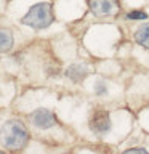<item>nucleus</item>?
Listing matches in <instances>:
<instances>
[{
	"mask_svg": "<svg viewBox=\"0 0 149 154\" xmlns=\"http://www.w3.org/2000/svg\"><path fill=\"white\" fill-rule=\"evenodd\" d=\"M90 130L96 137H103L111 130V117L108 111H95L90 117Z\"/></svg>",
	"mask_w": 149,
	"mask_h": 154,
	"instance_id": "3",
	"label": "nucleus"
},
{
	"mask_svg": "<svg viewBox=\"0 0 149 154\" xmlns=\"http://www.w3.org/2000/svg\"><path fill=\"white\" fill-rule=\"evenodd\" d=\"M0 141L8 151H21L29 141V132L21 120L11 119L0 130Z\"/></svg>",
	"mask_w": 149,
	"mask_h": 154,
	"instance_id": "1",
	"label": "nucleus"
},
{
	"mask_svg": "<svg viewBox=\"0 0 149 154\" xmlns=\"http://www.w3.org/2000/svg\"><path fill=\"white\" fill-rule=\"evenodd\" d=\"M55 21L53 7L50 2H38L29 8V11L23 16L21 23L32 29H45Z\"/></svg>",
	"mask_w": 149,
	"mask_h": 154,
	"instance_id": "2",
	"label": "nucleus"
},
{
	"mask_svg": "<svg viewBox=\"0 0 149 154\" xmlns=\"http://www.w3.org/2000/svg\"><path fill=\"white\" fill-rule=\"evenodd\" d=\"M95 93L98 96H104L106 93H108V84H106V80L98 79L95 82Z\"/></svg>",
	"mask_w": 149,
	"mask_h": 154,
	"instance_id": "9",
	"label": "nucleus"
},
{
	"mask_svg": "<svg viewBox=\"0 0 149 154\" xmlns=\"http://www.w3.org/2000/svg\"><path fill=\"white\" fill-rule=\"evenodd\" d=\"M13 47V32L7 27H0V53L11 50Z\"/></svg>",
	"mask_w": 149,
	"mask_h": 154,
	"instance_id": "7",
	"label": "nucleus"
},
{
	"mask_svg": "<svg viewBox=\"0 0 149 154\" xmlns=\"http://www.w3.org/2000/svg\"><path fill=\"white\" fill-rule=\"evenodd\" d=\"M88 7L95 16L106 18L117 13L119 2L117 0H88Z\"/></svg>",
	"mask_w": 149,
	"mask_h": 154,
	"instance_id": "4",
	"label": "nucleus"
},
{
	"mask_svg": "<svg viewBox=\"0 0 149 154\" xmlns=\"http://www.w3.org/2000/svg\"><path fill=\"white\" fill-rule=\"evenodd\" d=\"M31 122L37 128H50L56 125V116L47 108H38L31 114Z\"/></svg>",
	"mask_w": 149,
	"mask_h": 154,
	"instance_id": "5",
	"label": "nucleus"
},
{
	"mask_svg": "<svg viewBox=\"0 0 149 154\" xmlns=\"http://www.w3.org/2000/svg\"><path fill=\"white\" fill-rule=\"evenodd\" d=\"M128 19H147V13H144L143 10H132L127 13Z\"/></svg>",
	"mask_w": 149,
	"mask_h": 154,
	"instance_id": "10",
	"label": "nucleus"
},
{
	"mask_svg": "<svg viewBox=\"0 0 149 154\" xmlns=\"http://www.w3.org/2000/svg\"><path fill=\"white\" fill-rule=\"evenodd\" d=\"M127 152H147L144 148H132V149H127Z\"/></svg>",
	"mask_w": 149,
	"mask_h": 154,
	"instance_id": "11",
	"label": "nucleus"
},
{
	"mask_svg": "<svg viewBox=\"0 0 149 154\" xmlns=\"http://www.w3.org/2000/svg\"><path fill=\"white\" fill-rule=\"evenodd\" d=\"M135 40H136V43H139L141 47L149 48V23L143 24V26H139L136 29V32H135Z\"/></svg>",
	"mask_w": 149,
	"mask_h": 154,
	"instance_id": "8",
	"label": "nucleus"
},
{
	"mask_svg": "<svg viewBox=\"0 0 149 154\" xmlns=\"http://www.w3.org/2000/svg\"><path fill=\"white\" fill-rule=\"evenodd\" d=\"M88 75V67L85 64H80V63H75V64H71L66 69V77L69 80H72L74 84H79Z\"/></svg>",
	"mask_w": 149,
	"mask_h": 154,
	"instance_id": "6",
	"label": "nucleus"
}]
</instances>
